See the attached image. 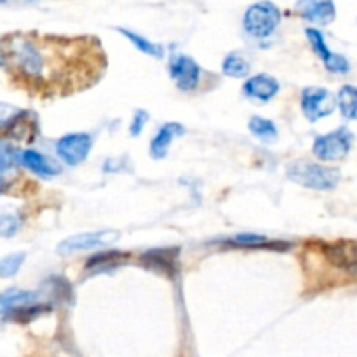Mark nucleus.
<instances>
[{
  "label": "nucleus",
  "instance_id": "obj_20",
  "mask_svg": "<svg viewBox=\"0 0 357 357\" xmlns=\"http://www.w3.org/2000/svg\"><path fill=\"white\" fill-rule=\"evenodd\" d=\"M117 31L122 35V37L128 38V40L131 42V44L138 49V51L145 52V54H149V56H153V58H162L164 51L160 45L153 44V42L146 40V38L142 37V35L135 33V31H131V30H126V28H117Z\"/></svg>",
  "mask_w": 357,
  "mask_h": 357
},
{
  "label": "nucleus",
  "instance_id": "obj_24",
  "mask_svg": "<svg viewBox=\"0 0 357 357\" xmlns=\"http://www.w3.org/2000/svg\"><path fill=\"white\" fill-rule=\"evenodd\" d=\"M21 227V218L14 213H3L0 215V237L16 236Z\"/></svg>",
  "mask_w": 357,
  "mask_h": 357
},
{
  "label": "nucleus",
  "instance_id": "obj_15",
  "mask_svg": "<svg viewBox=\"0 0 357 357\" xmlns=\"http://www.w3.org/2000/svg\"><path fill=\"white\" fill-rule=\"evenodd\" d=\"M21 164L31 171V173L38 174L42 178H51L59 173V167L54 166L49 159H45L42 153L35 152V150H23L21 153Z\"/></svg>",
  "mask_w": 357,
  "mask_h": 357
},
{
  "label": "nucleus",
  "instance_id": "obj_23",
  "mask_svg": "<svg viewBox=\"0 0 357 357\" xmlns=\"http://www.w3.org/2000/svg\"><path fill=\"white\" fill-rule=\"evenodd\" d=\"M128 253H122V251H105V253H98L94 257H91L87 260L86 268H98V267H110L112 264H117V261L128 258Z\"/></svg>",
  "mask_w": 357,
  "mask_h": 357
},
{
  "label": "nucleus",
  "instance_id": "obj_25",
  "mask_svg": "<svg viewBox=\"0 0 357 357\" xmlns=\"http://www.w3.org/2000/svg\"><path fill=\"white\" fill-rule=\"evenodd\" d=\"M21 114H23V110H20V108L0 103V128L9 129Z\"/></svg>",
  "mask_w": 357,
  "mask_h": 357
},
{
  "label": "nucleus",
  "instance_id": "obj_4",
  "mask_svg": "<svg viewBox=\"0 0 357 357\" xmlns=\"http://www.w3.org/2000/svg\"><path fill=\"white\" fill-rule=\"evenodd\" d=\"M352 139H354V136L347 128H338L335 131L328 132V135L319 136L314 142L312 152L314 155L319 157V160L337 162V160L345 159L347 153L351 152Z\"/></svg>",
  "mask_w": 357,
  "mask_h": 357
},
{
  "label": "nucleus",
  "instance_id": "obj_3",
  "mask_svg": "<svg viewBox=\"0 0 357 357\" xmlns=\"http://www.w3.org/2000/svg\"><path fill=\"white\" fill-rule=\"evenodd\" d=\"M279 21H281V13L278 7L268 0H264V2L253 3L246 10L243 24L246 33L253 38H267L274 33Z\"/></svg>",
  "mask_w": 357,
  "mask_h": 357
},
{
  "label": "nucleus",
  "instance_id": "obj_17",
  "mask_svg": "<svg viewBox=\"0 0 357 357\" xmlns=\"http://www.w3.org/2000/svg\"><path fill=\"white\" fill-rule=\"evenodd\" d=\"M222 70L227 77L243 79V77L250 75L251 65L250 61L244 58V54H241V52H230V54L223 59Z\"/></svg>",
  "mask_w": 357,
  "mask_h": 357
},
{
  "label": "nucleus",
  "instance_id": "obj_5",
  "mask_svg": "<svg viewBox=\"0 0 357 357\" xmlns=\"http://www.w3.org/2000/svg\"><path fill=\"white\" fill-rule=\"evenodd\" d=\"M337 101V98L324 87H307L302 91V112L310 122L333 114Z\"/></svg>",
  "mask_w": 357,
  "mask_h": 357
},
{
  "label": "nucleus",
  "instance_id": "obj_19",
  "mask_svg": "<svg viewBox=\"0 0 357 357\" xmlns=\"http://www.w3.org/2000/svg\"><path fill=\"white\" fill-rule=\"evenodd\" d=\"M250 131L253 132L255 138L261 139L265 143H272L278 139V128L272 121L264 117H251L250 124H248Z\"/></svg>",
  "mask_w": 357,
  "mask_h": 357
},
{
  "label": "nucleus",
  "instance_id": "obj_22",
  "mask_svg": "<svg viewBox=\"0 0 357 357\" xmlns=\"http://www.w3.org/2000/svg\"><path fill=\"white\" fill-rule=\"evenodd\" d=\"M26 260V255L24 253H13L7 255V257L0 258V278L9 279L20 272L21 265Z\"/></svg>",
  "mask_w": 357,
  "mask_h": 357
},
{
  "label": "nucleus",
  "instance_id": "obj_14",
  "mask_svg": "<svg viewBox=\"0 0 357 357\" xmlns=\"http://www.w3.org/2000/svg\"><path fill=\"white\" fill-rule=\"evenodd\" d=\"M185 132V128L178 122H167L162 128L159 129L153 139L150 142V155L155 160L164 159L167 155V150H169L171 143L176 136H181Z\"/></svg>",
  "mask_w": 357,
  "mask_h": 357
},
{
  "label": "nucleus",
  "instance_id": "obj_1",
  "mask_svg": "<svg viewBox=\"0 0 357 357\" xmlns=\"http://www.w3.org/2000/svg\"><path fill=\"white\" fill-rule=\"evenodd\" d=\"M288 178L312 190H333L340 181V171L310 160H295L288 167Z\"/></svg>",
  "mask_w": 357,
  "mask_h": 357
},
{
  "label": "nucleus",
  "instance_id": "obj_10",
  "mask_svg": "<svg viewBox=\"0 0 357 357\" xmlns=\"http://www.w3.org/2000/svg\"><path fill=\"white\" fill-rule=\"evenodd\" d=\"M323 253L335 267L351 274H357V243L354 241H338L324 244Z\"/></svg>",
  "mask_w": 357,
  "mask_h": 357
},
{
  "label": "nucleus",
  "instance_id": "obj_8",
  "mask_svg": "<svg viewBox=\"0 0 357 357\" xmlns=\"http://www.w3.org/2000/svg\"><path fill=\"white\" fill-rule=\"evenodd\" d=\"M119 239V232H89V234H77V236L66 237L65 241L58 244V253L59 255H73L79 251L94 250L100 246H110L112 243Z\"/></svg>",
  "mask_w": 357,
  "mask_h": 357
},
{
  "label": "nucleus",
  "instance_id": "obj_9",
  "mask_svg": "<svg viewBox=\"0 0 357 357\" xmlns=\"http://www.w3.org/2000/svg\"><path fill=\"white\" fill-rule=\"evenodd\" d=\"M178 257H180L178 248H157V250H149L143 253L139 260L143 267L149 271L174 278L178 274Z\"/></svg>",
  "mask_w": 357,
  "mask_h": 357
},
{
  "label": "nucleus",
  "instance_id": "obj_26",
  "mask_svg": "<svg viewBox=\"0 0 357 357\" xmlns=\"http://www.w3.org/2000/svg\"><path fill=\"white\" fill-rule=\"evenodd\" d=\"M146 119H149L146 112H143V110L136 112L135 117H132L131 128H129V131H131V136H139V135H142L143 126L146 124Z\"/></svg>",
  "mask_w": 357,
  "mask_h": 357
},
{
  "label": "nucleus",
  "instance_id": "obj_6",
  "mask_svg": "<svg viewBox=\"0 0 357 357\" xmlns=\"http://www.w3.org/2000/svg\"><path fill=\"white\" fill-rule=\"evenodd\" d=\"M169 75L174 80L176 87L185 93L197 89L201 80V66L190 56L173 52L169 58Z\"/></svg>",
  "mask_w": 357,
  "mask_h": 357
},
{
  "label": "nucleus",
  "instance_id": "obj_28",
  "mask_svg": "<svg viewBox=\"0 0 357 357\" xmlns=\"http://www.w3.org/2000/svg\"><path fill=\"white\" fill-rule=\"evenodd\" d=\"M3 2H6V0H0V3H3Z\"/></svg>",
  "mask_w": 357,
  "mask_h": 357
},
{
  "label": "nucleus",
  "instance_id": "obj_13",
  "mask_svg": "<svg viewBox=\"0 0 357 357\" xmlns=\"http://www.w3.org/2000/svg\"><path fill=\"white\" fill-rule=\"evenodd\" d=\"M243 91L248 98L258 101H271L279 93V82L272 75L260 73V75H255L246 80Z\"/></svg>",
  "mask_w": 357,
  "mask_h": 357
},
{
  "label": "nucleus",
  "instance_id": "obj_7",
  "mask_svg": "<svg viewBox=\"0 0 357 357\" xmlns=\"http://www.w3.org/2000/svg\"><path fill=\"white\" fill-rule=\"evenodd\" d=\"M93 146V138L87 132H72V135L63 136L56 145L59 159L68 166H77L87 159Z\"/></svg>",
  "mask_w": 357,
  "mask_h": 357
},
{
  "label": "nucleus",
  "instance_id": "obj_11",
  "mask_svg": "<svg viewBox=\"0 0 357 357\" xmlns=\"http://www.w3.org/2000/svg\"><path fill=\"white\" fill-rule=\"evenodd\" d=\"M307 38L312 44L314 51H316L317 56H321V59L324 61V66H326L330 72L335 73H345L349 72V61L340 54H335V52L330 51V47L326 45V40H324V35L321 33L316 28H307Z\"/></svg>",
  "mask_w": 357,
  "mask_h": 357
},
{
  "label": "nucleus",
  "instance_id": "obj_18",
  "mask_svg": "<svg viewBox=\"0 0 357 357\" xmlns=\"http://www.w3.org/2000/svg\"><path fill=\"white\" fill-rule=\"evenodd\" d=\"M337 100L342 115L349 121H357V87L344 86L338 93Z\"/></svg>",
  "mask_w": 357,
  "mask_h": 357
},
{
  "label": "nucleus",
  "instance_id": "obj_2",
  "mask_svg": "<svg viewBox=\"0 0 357 357\" xmlns=\"http://www.w3.org/2000/svg\"><path fill=\"white\" fill-rule=\"evenodd\" d=\"M49 310L47 305H38L37 293L26 289L9 288L0 293V316H9L17 321L31 319Z\"/></svg>",
  "mask_w": 357,
  "mask_h": 357
},
{
  "label": "nucleus",
  "instance_id": "obj_16",
  "mask_svg": "<svg viewBox=\"0 0 357 357\" xmlns=\"http://www.w3.org/2000/svg\"><path fill=\"white\" fill-rule=\"evenodd\" d=\"M223 246L232 248H271V250H289L291 244L289 243H268L264 236L258 234H239V236L232 237V239L223 241Z\"/></svg>",
  "mask_w": 357,
  "mask_h": 357
},
{
  "label": "nucleus",
  "instance_id": "obj_27",
  "mask_svg": "<svg viewBox=\"0 0 357 357\" xmlns=\"http://www.w3.org/2000/svg\"><path fill=\"white\" fill-rule=\"evenodd\" d=\"M3 187H6V185H3V180H0V194L3 192Z\"/></svg>",
  "mask_w": 357,
  "mask_h": 357
},
{
  "label": "nucleus",
  "instance_id": "obj_21",
  "mask_svg": "<svg viewBox=\"0 0 357 357\" xmlns=\"http://www.w3.org/2000/svg\"><path fill=\"white\" fill-rule=\"evenodd\" d=\"M21 153L16 146L7 139H0V173L14 169L17 164H21Z\"/></svg>",
  "mask_w": 357,
  "mask_h": 357
},
{
  "label": "nucleus",
  "instance_id": "obj_12",
  "mask_svg": "<svg viewBox=\"0 0 357 357\" xmlns=\"http://www.w3.org/2000/svg\"><path fill=\"white\" fill-rule=\"evenodd\" d=\"M296 10L302 14V17L312 21L317 24H330L333 23L337 16L333 0H300L296 3Z\"/></svg>",
  "mask_w": 357,
  "mask_h": 357
}]
</instances>
